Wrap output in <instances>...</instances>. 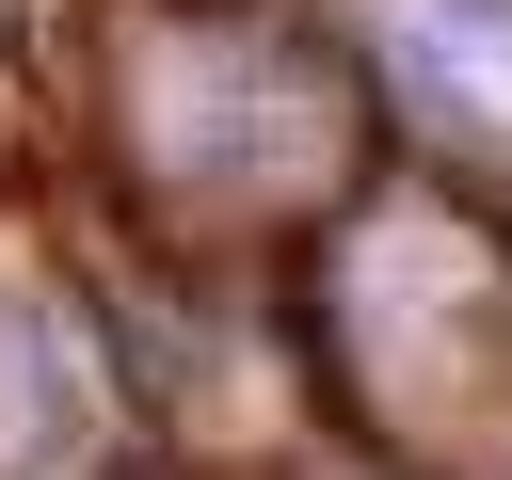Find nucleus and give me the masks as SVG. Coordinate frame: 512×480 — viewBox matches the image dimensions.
Listing matches in <instances>:
<instances>
[{
	"label": "nucleus",
	"mask_w": 512,
	"mask_h": 480,
	"mask_svg": "<svg viewBox=\"0 0 512 480\" xmlns=\"http://www.w3.org/2000/svg\"><path fill=\"white\" fill-rule=\"evenodd\" d=\"M368 16H384V64L432 128L512 144V0H368Z\"/></svg>",
	"instance_id": "obj_1"
}]
</instances>
